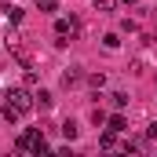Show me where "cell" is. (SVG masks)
<instances>
[{
  "label": "cell",
  "mask_w": 157,
  "mask_h": 157,
  "mask_svg": "<svg viewBox=\"0 0 157 157\" xmlns=\"http://www.w3.org/2000/svg\"><path fill=\"white\" fill-rule=\"evenodd\" d=\"M4 99H7V102H11V106L18 110V113H29V110H33V95H29L26 88H11V91H7Z\"/></svg>",
  "instance_id": "cell-1"
},
{
  "label": "cell",
  "mask_w": 157,
  "mask_h": 157,
  "mask_svg": "<svg viewBox=\"0 0 157 157\" xmlns=\"http://www.w3.org/2000/svg\"><path fill=\"white\" fill-rule=\"evenodd\" d=\"M77 33V22L73 18H59L55 22V37H59V44H66V37H73Z\"/></svg>",
  "instance_id": "cell-2"
},
{
  "label": "cell",
  "mask_w": 157,
  "mask_h": 157,
  "mask_svg": "<svg viewBox=\"0 0 157 157\" xmlns=\"http://www.w3.org/2000/svg\"><path fill=\"white\" fill-rule=\"evenodd\" d=\"M80 80H84V70H80V66H70V70L62 73V88H77Z\"/></svg>",
  "instance_id": "cell-3"
},
{
  "label": "cell",
  "mask_w": 157,
  "mask_h": 157,
  "mask_svg": "<svg viewBox=\"0 0 157 157\" xmlns=\"http://www.w3.org/2000/svg\"><path fill=\"white\" fill-rule=\"evenodd\" d=\"M106 128H110V132L117 135V132H128V121L121 117V113H113V117H106Z\"/></svg>",
  "instance_id": "cell-4"
},
{
  "label": "cell",
  "mask_w": 157,
  "mask_h": 157,
  "mask_svg": "<svg viewBox=\"0 0 157 157\" xmlns=\"http://www.w3.org/2000/svg\"><path fill=\"white\" fill-rule=\"evenodd\" d=\"M33 106H40V110H51V95H48L44 88H40L37 95H33Z\"/></svg>",
  "instance_id": "cell-5"
},
{
  "label": "cell",
  "mask_w": 157,
  "mask_h": 157,
  "mask_svg": "<svg viewBox=\"0 0 157 157\" xmlns=\"http://www.w3.org/2000/svg\"><path fill=\"white\" fill-rule=\"evenodd\" d=\"M4 15H7L11 22H22V7H18V4H4Z\"/></svg>",
  "instance_id": "cell-6"
},
{
  "label": "cell",
  "mask_w": 157,
  "mask_h": 157,
  "mask_svg": "<svg viewBox=\"0 0 157 157\" xmlns=\"http://www.w3.org/2000/svg\"><path fill=\"white\" fill-rule=\"evenodd\" d=\"M99 146H102V150H113V146H117V139H113V132H110V128L99 135Z\"/></svg>",
  "instance_id": "cell-7"
},
{
  "label": "cell",
  "mask_w": 157,
  "mask_h": 157,
  "mask_svg": "<svg viewBox=\"0 0 157 157\" xmlns=\"http://www.w3.org/2000/svg\"><path fill=\"white\" fill-rule=\"evenodd\" d=\"M33 135H37V132H22V135H18V150H29V146H33Z\"/></svg>",
  "instance_id": "cell-8"
},
{
  "label": "cell",
  "mask_w": 157,
  "mask_h": 157,
  "mask_svg": "<svg viewBox=\"0 0 157 157\" xmlns=\"http://www.w3.org/2000/svg\"><path fill=\"white\" fill-rule=\"evenodd\" d=\"M18 117H22V113H18V110H15L11 102H7V106H4V121H7V124H15Z\"/></svg>",
  "instance_id": "cell-9"
},
{
  "label": "cell",
  "mask_w": 157,
  "mask_h": 157,
  "mask_svg": "<svg viewBox=\"0 0 157 157\" xmlns=\"http://www.w3.org/2000/svg\"><path fill=\"white\" fill-rule=\"evenodd\" d=\"M110 102H113L117 110H124V106H128V95H124V91H113V95H110Z\"/></svg>",
  "instance_id": "cell-10"
},
{
  "label": "cell",
  "mask_w": 157,
  "mask_h": 157,
  "mask_svg": "<svg viewBox=\"0 0 157 157\" xmlns=\"http://www.w3.org/2000/svg\"><path fill=\"white\" fill-rule=\"evenodd\" d=\"M77 132H80V128L73 124V121H66V124H62V135H66V139H77Z\"/></svg>",
  "instance_id": "cell-11"
},
{
  "label": "cell",
  "mask_w": 157,
  "mask_h": 157,
  "mask_svg": "<svg viewBox=\"0 0 157 157\" xmlns=\"http://www.w3.org/2000/svg\"><path fill=\"white\" fill-rule=\"evenodd\" d=\"M121 0H95V11H113Z\"/></svg>",
  "instance_id": "cell-12"
},
{
  "label": "cell",
  "mask_w": 157,
  "mask_h": 157,
  "mask_svg": "<svg viewBox=\"0 0 157 157\" xmlns=\"http://www.w3.org/2000/svg\"><path fill=\"white\" fill-rule=\"evenodd\" d=\"M88 84H91V88H95V91H99V88H102V84H106V77H102V73H88Z\"/></svg>",
  "instance_id": "cell-13"
},
{
  "label": "cell",
  "mask_w": 157,
  "mask_h": 157,
  "mask_svg": "<svg viewBox=\"0 0 157 157\" xmlns=\"http://www.w3.org/2000/svg\"><path fill=\"white\" fill-rule=\"evenodd\" d=\"M29 150H33V154H40V150H48V139H44V135H33V146H29Z\"/></svg>",
  "instance_id": "cell-14"
},
{
  "label": "cell",
  "mask_w": 157,
  "mask_h": 157,
  "mask_svg": "<svg viewBox=\"0 0 157 157\" xmlns=\"http://www.w3.org/2000/svg\"><path fill=\"white\" fill-rule=\"evenodd\" d=\"M124 150H146V139H128Z\"/></svg>",
  "instance_id": "cell-15"
},
{
  "label": "cell",
  "mask_w": 157,
  "mask_h": 157,
  "mask_svg": "<svg viewBox=\"0 0 157 157\" xmlns=\"http://www.w3.org/2000/svg\"><path fill=\"white\" fill-rule=\"evenodd\" d=\"M102 44H106V48L113 51V48H117V44H121V37H117V33H106V37H102Z\"/></svg>",
  "instance_id": "cell-16"
},
{
  "label": "cell",
  "mask_w": 157,
  "mask_h": 157,
  "mask_svg": "<svg viewBox=\"0 0 157 157\" xmlns=\"http://www.w3.org/2000/svg\"><path fill=\"white\" fill-rule=\"evenodd\" d=\"M40 4V11H55V7H59V0H37Z\"/></svg>",
  "instance_id": "cell-17"
},
{
  "label": "cell",
  "mask_w": 157,
  "mask_h": 157,
  "mask_svg": "<svg viewBox=\"0 0 157 157\" xmlns=\"http://www.w3.org/2000/svg\"><path fill=\"white\" fill-rule=\"evenodd\" d=\"M91 121H95V124H106V113H102V110L95 106V110H91Z\"/></svg>",
  "instance_id": "cell-18"
},
{
  "label": "cell",
  "mask_w": 157,
  "mask_h": 157,
  "mask_svg": "<svg viewBox=\"0 0 157 157\" xmlns=\"http://www.w3.org/2000/svg\"><path fill=\"white\" fill-rule=\"evenodd\" d=\"M146 135H150V139H157V124H150V132H146Z\"/></svg>",
  "instance_id": "cell-19"
},
{
  "label": "cell",
  "mask_w": 157,
  "mask_h": 157,
  "mask_svg": "<svg viewBox=\"0 0 157 157\" xmlns=\"http://www.w3.org/2000/svg\"><path fill=\"white\" fill-rule=\"evenodd\" d=\"M121 4H135V0H121Z\"/></svg>",
  "instance_id": "cell-20"
}]
</instances>
